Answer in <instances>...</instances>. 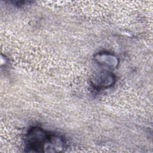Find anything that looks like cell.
<instances>
[{
    "label": "cell",
    "mask_w": 153,
    "mask_h": 153,
    "mask_svg": "<svg viewBox=\"0 0 153 153\" xmlns=\"http://www.w3.org/2000/svg\"><path fill=\"white\" fill-rule=\"evenodd\" d=\"M115 75L109 71H102L92 76L91 83L96 89L107 88L115 82Z\"/></svg>",
    "instance_id": "cell-2"
},
{
    "label": "cell",
    "mask_w": 153,
    "mask_h": 153,
    "mask_svg": "<svg viewBox=\"0 0 153 153\" xmlns=\"http://www.w3.org/2000/svg\"><path fill=\"white\" fill-rule=\"evenodd\" d=\"M25 148L30 152H56L66 148L65 139L61 135L35 126L30 128L25 137Z\"/></svg>",
    "instance_id": "cell-1"
},
{
    "label": "cell",
    "mask_w": 153,
    "mask_h": 153,
    "mask_svg": "<svg viewBox=\"0 0 153 153\" xmlns=\"http://www.w3.org/2000/svg\"><path fill=\"white\" fill-rule=\"evenodd\" d=\"M95 60L101 66L113 69L118 64V59L114 54L107 52H100L95 56Z\"/></svg>",
    "instance_id": "cell-3"
}]
</instances>
